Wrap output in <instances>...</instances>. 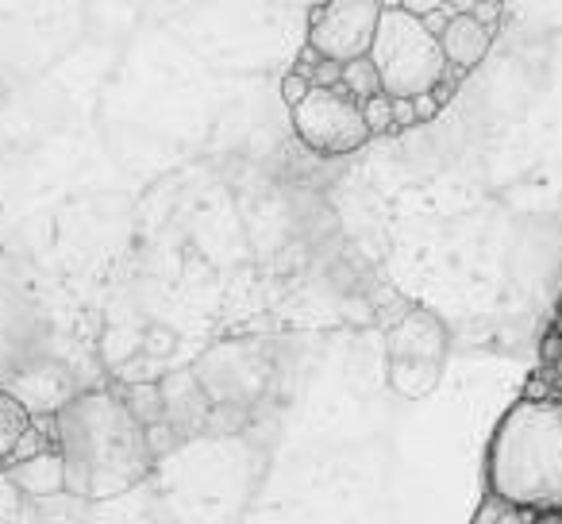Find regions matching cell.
Instances as JSON below:
<instances>
[{
    "instance_id": "6da1fadb",
    "label": "cell",
    "mask_w": 562,
    "mask_h": 524,
    "mask_svg": "<svg viewBox=\"0 0 562 524\" xmlns=\"http://www.w3.org/2000/svg\"><path fill=\"white\" fill-rule=\"evenodd\" d=\"M50 439L63 486L86 501L120 498L139 486L155 462L147 424L132 413L127 398L112 390L66 401L50 421Z\"/></svg>"
},
{
    "instance_id": "7a4b0ae2",
    "label": "cell",
    "mask_w": 562,
    "mask_h": 524,
    "mask_svg": "<svg viewBox=\"0 0 562 524\" xmlns=\"http://www.w3.org/2000/svg\"><path fill=\"white\" fill-rule=\"evenodd\" d=\"M490 493L528 513H562V401L520 398L493 428Z\"/></svg>"
},
{
    "instance_id": "3957f363",
    "label": "cell",
    "mask_w": 562,
    "mask_h": 524,
    "mask_svg": "<svg viewBox=\"0 0 562 524\" xmlns=\"http://www.w3.org/2000/svg\"><path fill=\"white\" fill-rule=\"evenodd\" d=\"M370 66L390 101H420L439 86H451V66L439 51V40L405 4L382 9L374 47H370Z\"/></svg>"
},
{
    "instance_id": "277c9868",
    "label": "cell",
    "mask_w": 562,
    "mask_h": 524,
    "mask_svg": "<svg viewBox=\"0 0 562 524\" xmlns=\"http://www.w3.org/2000/svg\"><path fill=\"white\" fill-rule=\"evenodd\" d=\"M447 324L439 321L431 309L413 305L408 313H401V321L390 324L385 332V355H390V386L408 401L428 398L439 386L447 363Z\"/></svg>"
},
{
    "instance_id": "5b68a950",
    "label": "cell",
    "mask_w": 562,
    "mask_h": 524,
    "mask_svg": "<svg viewBox=\"0 0 562 524\" xmlns=\"http://www.w3.org/2000/svg\"><path fill=\"white\" fill-rule=\"evenodd\" d=\"M290 116L297 140L316 155H347L374 140L362 120V104L344 86L313 89L297 109H290Z\"/></svg>"
},
{
    "instance_id": "8992f818",
    "label": "cell",
    "mask_w": 562,
    "mask_h": 524,
    "mask_svg": "<svg viewBox=\"0 0 562 524\" xmlns=\"http://www.w3.org/2000/svg\"><path fill=\"white\" fill-rule=\"evenodd\" d=\"M378 0H328L316 4L308 20V51L331 66H351L370 58L378 20H382Z\"/></svg>"
},
{
    "instance_id": "52a82bcc",
    "label": "cell",
    "mask_w": 562,
    "mask_h": 524,
    "mask_svg": "<svg viewBox=\"0 0 562 524\" xmlns=\"http://www.w3.org/2000/svg\"><path fill=\"white\" fill-rule=\"evenodd\" d=\"M493 35H497V27H490V24H482V20H474L467 12V4H462L459 16L447 20V27L439 32V51H443V58H447V66H451V74L474 70V66L482 63L485 55H490Z\"/></svg>"
},
{
    "instance_id": "ba28073f",
    "label": "cell",
    "mask_w": 562,
    "mask_h": 524,
    "mask_svg": "<svg viewBox=\"0 0 562 524\" xmlns=\"http://www.w3.org/2000/svg\"><path fill=\"white\" fill-rule=\"evenodd\" d=\"M35 428L32 413L20 398H12L9 390H0V467H9V459L16 455V447L24 444V436Z\"/></svg>"
},
{
    "instance_id": "9c48e42d",
    "label": "cell",
    "mask_w": 562,
    "mask_h": 524,
    "mask_svg": "<svg viewBox=\"0 0 562 524\" xmlns=\"http://www.w3.org/2000/svg\"><path fill=\"white\" fill-rule=\"evenodd\" d=\"M339 86H344L347 93H351L359 104H367L370 97L382 93V86H378V74H374V66H370V58H362V63L344 66V81H339Z\"/></svg>"
},
{
    "instance_id": "30bf717a",
    "label": "cell",
    "mask_w": 562,
    "mask_h": 524,
    "mask_svg": "<svg viewBox=\"0 0 562 524\" xmlns=\"http://www.w3.org/2000/svg\"><path fill=\"white\" fill-rule=\"evenodd\" d=\"M362 120H367L370 135H390V132H397V124H393V101L385 93L370 97V101L362 104Z\"/></svg>"
},
{
    "instance_id": "8fae6325",
    "label": "cell",
    "mask_w": 562,
    "mask_h": 524,
    "mask_svg": "<svg viewBox=\"0 0 562 524\" xmlns=\"http://www.w3.org/2000/svg\"><path fill=\"white\" fill-rule=\"evenodd\" d=\"M308 93H313V86H308V81L301 78V74H290V78L281 81V101L290 104V109H297V104L305 101Z\"/></svg>"
},
{
    "instance_id": "7c38bea8",
    "label": "cell",
    "mask_w": 562,
    "mask_h": 524,
    "mask_svg": "<svg viewBox=\"0 0 562 524\" xmlns=\"http://www.w3.org/2000/svg\"><path fill=\"white\" fill-rule=\"evenodd\" d=\"M531 516H536V513H528V509H516V505H508V501H501L497 521H493V524H531Z\"/></svg>"
},
{
    "instance_id": "4fadbf2b",
    "label": "cell",
    "mask_w": 562,
    "mask_h": 524,
    "mask_svg": "<svg viewBox=\"0 0 562 524\" xmlns=\"http://www.w3.org/2000/svg\"><path fill=\"white\" fill-rule=\"evenodd\" d=\"M497 509H501V498L485 493L482 505H477V513H474V521H470V524H493V521H497Z\"/></svg>"
},
{
    "instance_id": "5bb4252c",
    "label": "cell",
    "mask_w": 562,
    "mask_h": 524,
    "mask_svg": "<svg viewBox=\"0 0 562 524\" xmlns=\"http://www.w3.org/2000/svg\"><path fill=\"white\" fill-rule=\"evenodd\" d=\"M393 124H397V127L420 124V120H416V104L413 101H393Z\"/></svg>"
},
{
    "instance_id": "9a60e30c",
    "label": "cell",
    "mask_w": 562,
    "mask_h": 524,
    "mask_svg": "<svg viewBox=\"0 0 562 524\" xmlns=\"http://www.w3.org/2000/svg\"><path fill=\"white\" fill-rule=\"evenodd\" d=\"M531 524H562V513H536Z\"/></svg>"
},
{
    "instance_id": "2e32d148",
    "label": "cell",
    "mask_w": 562,
    "mask_h": 524,
    "mask_svg": "<svg viewBox=\"0 0 562 524\" xmlns=\"http://www.w3.org/2000/svg\"><path fill=\"white\" fill-rule=\"evenodd\" d=\"M551 363H554V375H559V378H562V344H559V355H554V359H551Z\"/></svg>"
}]
</instances>
